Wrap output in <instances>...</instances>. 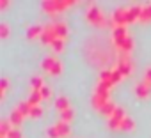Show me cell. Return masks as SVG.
<instances>
[{"instance_id": "3957f363", "label": "cell", "mask_w": 151, "mask_h": 138, "mask_svg": "<svg viewBox=\"0 0 151 138\" xmlns=\"http://www.w3.org/2000/svg\"><path fill=\"white\" fill-rule=\"evenodd\" d=\"M71 117H73V112H71V110H66V112H64V115H62V119H64V120H69Z\"/></svg>"}, {"instance_id": "6da1fadb", "label": "cell", "mask_w": 151, "mask_h": 138, "mask_svg": "<svg viewBox=\"0 0 151 138\" xmlns=\"http://www.w3.org/2000/svg\"><path fill=\"white\" fill-rule=\"evenodd\" d=\"M149 92H151V85L146 82V83H139L137 85V94L139 96H142V97H147L149 96Z\"/></svg>"}, {"instance_id": "5b68a950", "label": "cell", "mask_w": 151, "mask_h": 138, "mask_svg": "<svg viewBox=\"0 0 151 138\" xmlns=\"http://www.w3.org/2000/svg\"><path fill=\"white\" fill-rule=\"evenodd\" d=\"M7 32H9V30H7V25L2 23V36H7Z\"/></svg>"}, {"instance_id": "7a4b0ae2", "label": "cell", "mask_w": 151, "mask_h": 138, "mask_svg": "<svg viewBox=\"0 0 151 138\" xmlns=\"http://www.w3.org/2000/svg\"><path fill=\"white\" fill-rule=\"evenodd\" d=\"M55 106H59V108H60V110H64V112H66V110H69V103H68V99H66V97H59V99L55 101Z\"/></svg>"}, {"instance_id": "277c9868", "label": "cell", "mask_w": 151, "mask_h": 138, "mask_svg": "<svg viewBox=\"0 0 151 138\" xmlns=\"http://www.w3.org/2000/svg\"><path fill=\"white\" fill-rule=\"evenodd\" d=\"M146 82H147V83L151 85V67L147 69V73H146Z\"/></svg>"}]
</instances>
